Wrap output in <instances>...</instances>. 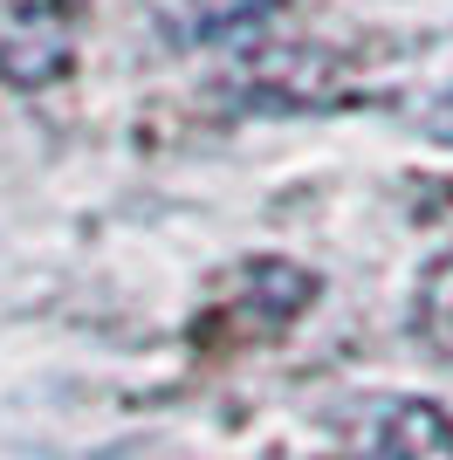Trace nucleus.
<instances>
[{"label": "nucleus", "instance_id": "obj_1", "mask_svg": "<svg viewBox=\"0 0 453 460\" xmlns=\"http://www.w3.org/2000/svg\"><path fill=\"white\" fill-rule=\"evenodd\" d=\"M76 56L69 0H0V76L7 83H56Z\"/></svg>", "mask_w": 453, "mask_h": 460}, {"label": "nucleus", "instance_id": "obj_4", "mask_svg": "<svg viewBox=\"0 0 453 460\" xmlns=\"http://www.w3.org/2000/svg\"><path fill=\"white\" fill-rule=\"evenodd\" d=\"M413 323H419V337L433 344V358L453 365V254H440L433 269H426L419 303H413Z\"/></svg>", "mask_w": 453, "mask_h": 460}, {"label": "nucleus", "instance_id": "obj_3", "mask_svg": "<svg viewBox=\"0 0 453 460\" xmlns=\"http://www.w3.org/2000/svg\"><path fill=\"white\" fill-rule=\"evenodd\" d=\"M378 454L385 460H453V420L426 399L392 405V420L378 426Z\"/></svg>", "mask_w": 453, "mask_h": 460}, {"label": "nucleus", "instance_id": "obj_2", "mask_svg": "<svg viewBox=\"0 0 453 460\" xmlns=\"http://www.w3.org/2000/svg\"><path fill=\"white\" fill-rule=\"evenodd\" d=\"M151 14L165 28V41L179 49H213V41H234L247 28H262L275 14V0H151Z\"/></svg>", "mask_w": 453, "mask_h": 460}]
</instances>
